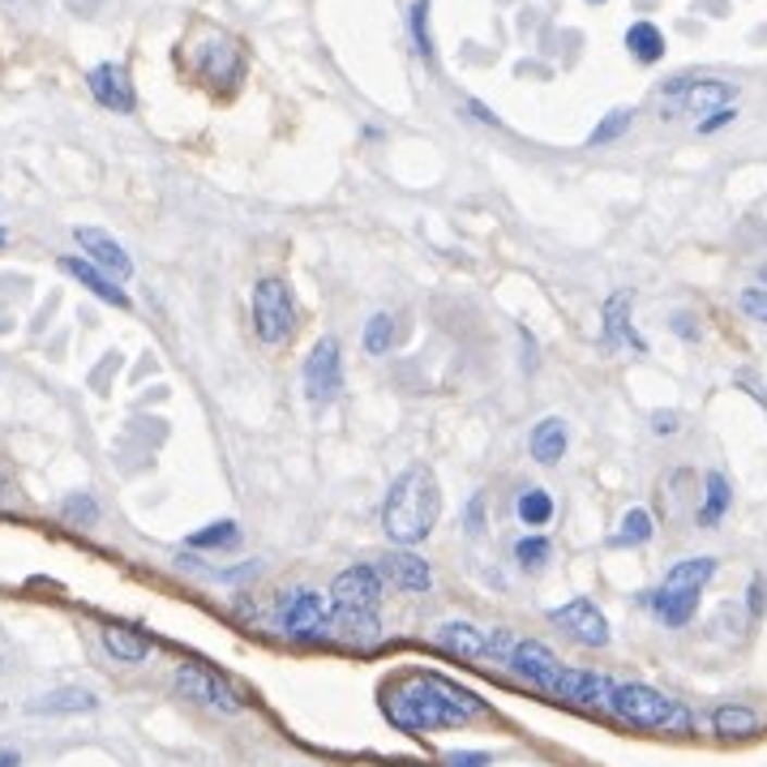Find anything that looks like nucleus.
Returning a JSON list of instances; mask_svg holds the SVG:
<instances>
[{
  "instance_id": "nucleus-1",
  "label": "nucleus",
  "mask_w": 767,
  "mask_h": 767,
  "mask_svg": "<svg viewBox=\"0 0 767 767\" xmlns=\"http://www.w3.org/2000/svg\"><path fill=\"white\" fill-rule=\"evenodd\" d=\"M386 716L408 733H429V729H459L485 716V703L437 673H412L386 691Z\"/></svg>"
},
{
  "instance_id": "nucleus-2",
  "label": "nucleus",
  "mask_w": 767,
  "mask_h": 767,
  "mask_svg": "<svg viewBox=\"0 0 767 767\" xmlns=\"http://www.w3.org/2000/svg\"><path fill=\"white\" fill-rule=\"evenodd\" d=\"M437 515H442L437 477L417 463V468H408V472L391 485V493H386V502H382V532H386L395 545L412 549V545H420V541L437 528Z\"/></svg>"
},
{
  "instance_id": "nucleus-3",
  "label": "nucleus",
  "mask_w": 767,
  "mask_h": 767,
  "mask_svg": "<svg viewBox=\"0 0 767 767\" xmlns=\"http://www.w3.org/2000/svg\"><path fill=\"white\" fill-rule=\"evenodd\" d=\"M712 574H716V558H682L665 574V583L643 601L665 627H691V618L698 614V596L712 583Z\"/></svg>"
},
{
  "instance_id": "nucleus-4",
  "label": "nucleus",
  "mask_w": 767,
  "mask_h": 767,
  "mask_svg": "<svg viewBox=\"0 0 767 767\" xmlns=\"http://www.w3.org/2000/svg\"><path fill=\"white\" fill-rule=\"evenodd\" d=\"M609 712H614L622 725H634V729L691 733V712H686L678 698L660 695V691H652V686H643V682H622V686H614Z\"/></svg>"
},
{
  "instance_id": "nucleus-5",
  "label": "nucleus",
  "mask_w": 767,
  "mask_h": 767,
  "mask_svg": "<svg viewBox=\"0 0 767 767\" xmlns=\"http://www.w3.org/2000/svg\"><path fill=\"white\" fill-rule=\"evenodd\" d=\"M275 622L296 643H318L331 634V601L313 587H292L275 601Z\"/></svg>"
},
{
  "instance_id": "nucleus-6",
  "label": "nucleus",
  "mask_w": 767,
  "mask_h": 767,
  "mask_svg": "<svg viewBox=\"0 0 767 767\" xmlns=\"http://www.w3.org/2000/svg\"><path fill=\"white\" fill-rule=\"evenodd\" d=\"M253 331L267 348H280L296 335V300L283 280H262L253 287Z\"/></svg>"
},
{
  "instance_id": "nucleus-7",
  "label": "nucleus",
  "mask_w": 767,
  "mask_h": 767,
  "mask_svg": "<svg viewBox=\"0 0 767 767\" xmlns=\"http://www.w3.org/2000/svg\"><path fill=\"white\" fill-rule=\"evenodd\" d=\"M344 391V356H339V339L335 335H322L309 360H305V399L313 408H326L335 404Z\"/></svg>"
},
{
  "instance_id": "nucleus-8",
  "label": "nucleus",
  "mask_w": 767,
  "mask_h": 767,
  "mask_svg": "<svg viewBox=\"0 0 767 767\" xmlns=\"http://www.w3.org/2000/svg\"><path fill=\"white\" fill-rule=\"evenodd\" d=\"M382 605V574L378 566H348L335 574L331 583V609H360V614H378Z\"/></svg>"
},
{
  "instance_id": "nucleus-9",
  "label": "nucleus",
  "mask_w": 767,
  "mask_h": 767,
  "mask_svg": "<svg viewBox=\"0 0 767 767\" xmlns=\"http://www.w3.org/2000/svg\"><path fill=\"white\" fill-rule=\"evenodd\" d=\"M549 622L566 630L579 647H605L609 643V622L587 596H574V601H566L558 609H549Z\"/></svg>"
},
{
  "instance_id": "nucleus-10",
  "label": "nucleus",
  "mask_w": 767,
  "mask_h": 767,
  "mask_svg": "<svg viewBox=\"0 0 767 767\" xmlns=\"http://www.w3.org/2000/svg\"><path fill=\"white\" fill-rule=\"evenodd\" d=\"M172 682H176L181 695L202 703V707H219V712H240V707H245L227 678H219V673H210V669H198V665H181Z\"/></svg>"
},
{
  "instance_id": "nucleus-11",
  "label": "nucleus",
  "mask_w": 767,
  "mask_h": 767,
  "mask_svg": "<svg viewBox=\"0 0 767 767\" xmlns=\"http://www.w3.org/2000/svg\"><path fill=\"white\" fill-rule=\"evenodd\" d=\"M523 682H532L536 691H558L561 682V660L541 643V639H519L515 643V652H510V660H506Z\"/></svg>"
},
{
  "instance_id": "nucleus-12",
  "label": "nucleus",
  "mask_w": 767,
  "mask_h": 767,
  "mask_svg": "<svg viewBox=\"0 0 767 767\" xmlns=\"http://www.w3.org/2000/svg\"><path fill=\"white\" fill-rule=\"evenodd\" d=\"M73 240L82 245V258L95 262L103 275H112L116 283H125L134 275V262L125 253V245L116 236H108L103 227H73Z\"/></svg>"
},
{
  "instance_id": "nucleus-13",
  "label": "nucleus",
  "mask_w": 767,
  "mask_h": 767,
  "mask_svg": "<svg viewBox=\"0 0 767 767\" xmlns=\"http://www.w3.org/2000/svg\"><path fill=\"white\" fill-rule=\"evenodd\" d=\"M198 73L210 86H236L245 77V52L232 35H214L198 48Z\"/></svg>"
},
{
  "instance_id": "nucleus-14",
  "label": "nucleus",
  "mask_w": 767,
  "mask_h": 767,
  "mask_svg": "<svg viewBox=\"0 0 767 767\" xmlns=\"http://www.w3.org/2000/svg\"><path fill=\"white\" fill-rule=\"evenodd\" d=\"M86 86H90V95H95V103L99 108H108V112H121V116H129L134 108H138V95H134V82H129V70L125 65H95V70L86 73Z\"/></svg>"
},
{
  "instance_id": "nucleus-15",
  "label": "nucleus",
  "mask_w": 767,
  "mask_h": 767,
  "mask_svg": "<svg viewBox=\"0 0 767 767\" xmlns=\"http://www.w3.org/2000/svg\"><path fill=\"white\" fill-rule=\"evenodd\" d=\"M614 686L605 673H592V669H561V682L554 695L574 703V707H601L609 712V698H614Z\"/></svg>"
},
{
  "instance_id": "nucleus-16",
  "label": "nucleus",
  "mask_w": 767,
  "mask_h": 767,
  "mask_svg": "<svg viewBox=\"0 0 767 767\" xmlns=\"http://www.w3.org/2000/svg\"><path fill=\"white\" fill-rule=\"evenodd\" d=\"M378 574H382V583H391V587H399V592H429V587H433L429 561L417 558L412 549L386 554V558L378 561Z\"/></svg>"
},
{
  "instance_id": "nucleus-17",
  "label": "nucleus",
  "mask_w": 767,
  "mask_h": 767,
  "mask_svg": "<svg viewBox=\"0 0 767 767\" xmlns=\"http://www.w3.org/2000/svg\"><path fill=\"white\" fill-rule=\"evenodd\" d=\"M61 271H65L70 280L82 283L90 296H99V300H108V305H116V309H129V292L112 280V275H103L95 262H86V258H77V253H65V258H61Z\"/></svg>"
},
{
  "instance_id": "nucleus-18",
  "label": "nucleus",
  "mask_w": 767,
  "mask_h": 767,
  "mask_svg": "<svg viewBox=\"0 0 767 767\" xmlns=\"http://www.w3.org/2000/svg\"><path fill=\"white\" fill-rule=\"evenodd\" d=\"M630 309H634V296H630V292H614V296L605 300V348L647 351L643 335H639L634 322H630Z\"/></svg>"
},
{
  "instance_id": "nucleus-19",
  "label": "nucleus",
  "mask_w": 767,
  "mask_h": 767,
  "mask_svg": "<svg viewBox=\"0 0 767 767\" xmlns=\"http://www.w3.org/2000/svg\"><path fill=\"white\" fill-rule=\"evenodd\" d=\"M433 639H437V647L450 652V656H463V660H493V652H488V630L472 627V622H442Z\"/></svg>"
},
{
  "instance_id": "nucleus-20",
  "label": "nucleus",
  "mask_w": 767,
  "mask_h": 767,
  "mask_svg": "<svg viewBox=\"0 0 767 767\" xmlns=\"http://www.w3.org/2000/svg\"><path fill=\"white\" fill-rule=\"evenodd\" d=\"M738 99V82H725V77H695L691 82V90L678 99L686 112H698V116H707V112H716V108H729Z\"/></svg>"
},
{
  "instance_id": "nucleus-21",
  "label": "nucleus",
  "mask_w": 767,
  "mask_h": 767,
  "mask_svg": "<svg viewBox=\"0 0 767 767\" xmlns=\"http://www.w3.org/2000/svg\"><path fill=\"white\" fill-rule=\"evenodd\" d=\"M331 634L348 639L356 647H373L382 639L378 614H360V609H331Z\"/></svg>"
},
{
  "instance_id": "nucleus-22",
  "label": "nucleus",
  "mask_w": 767,
  "mask_h": 767,
  "mask_svg": "<svg viewBox=\"0 0 767 767\" xmlns=\"http://www.w3.org/2000/svg\"><path fill=\"white\" fill-rule=\"evenodd\" d=\"M528 446H532V459H536V463H558L561 455H566V446H570V429H566V420L545 417L536 429H532Z\"/></svg>"
},
{
  "instance_id": "nucleus-23",
  "label": "nucleus",
  "mask_w": 767,
  "mask_h": 767,
  "mask_svg": "<svg viewBox=\"0 0 767 767\" xmlns=\"http://www.w3.org/2000/svg\"><path fill=\"white\" fill-rule=\"evenodd\" d=\"M729 506H733V488L725 481V472H707L703 477V502H698L695 510L698 528H716L729 515Z\"/></svg>"
},
{
  "instance_id": "nucleus-24",
  "label": "nucleus",
  "mask_w": 767,
  "mask_h": 767,
  "mask_svg": "<svg viewBox=\"0 0 767 767\" xmlns=\"http://www.w3.org/2000/svg\"><path fill=\"white\" fill-rule=\"evenodd\" d=\"M99 643L108 656H116L121 665H141L150 656V643L141 639L138 630H125V627H103L99 630Z\"/></svg>"
},
{
  "instance_id": "nucleus-25",
  "label": "nucleus",
  "mask_w": 767,
  "mask_h": 767,
  "mask_svg": "<svg viewBox=\"0 0 767 767\" xmlns=\"http://www.w3.org/2000/svg\"><path fill=\"white\" fill-rule=\"evenodd\" d=\"M627 48L639 65H656V61H665V35H660L656 22H630Z\"/></svg>"
},
{
  "instance_id": "nucleus-26",
  "label": "nucleus",
  "mask_w": 767,
  "mask_h": 767,
  "mask_svg": "<svg viewBox=\"0 0 767 767\" xmlns=\"http://www.w3.org/2000/svg\"><path fill=\"white\" fill-rule=\"evenodd\" d=\"M712 729H716L720 738H751V733L759 729V716H755V707H746V703H720V707L712 712Z\"/></svg>"
},
{
  "instance_id": "nucleus-27",
  "label": "nucleus",
  "mask_w": 767,
  "mask_h": 767,
  "mask_svg": "<svg viewBox=\"0 0 767 767\" xmlns=\"http://www.w3.org/2000/svg\"><path fill=\"white\" fill-rule=\"evenodd\" d=\"M515 515H519L523 528H545V523L554 519V497H549V488H541V485L523 488L519 502H515Z\"/></svg>"
},
{
  "instance_id": "nucleus-28",
  "label": "nucleus",
  "mask_w": 767,
  "mask_h": 767,
  "mask_svg": "<svg viewBox=\"0 0 767 767\" xmlns=\"http://www.w3.org/2000/svg\"><path fill=\"white\" fill-rule=\"evenodd\" d=\"M656 536V523H652V515L643 510V506H634L622 515V523H618V532H614V545L618 549H639V545H647Z\"/></svg>"
},
{
  "instance_id": "nucleus-29",
  "label": "nucleus",
  "mask_w": 767,
  "mask_h": 767,
  "mask_svg": "<svg viewBox=\"0 0 767 767\" xmlns=\"http://www.w3.org/2000/svg\"><path fill=\"white\" fill-rule=\"evenodd\" d=\"M99 707V698L90 695V691H77V686H65V691H52V695L35 698L30 703V712H48V716H57V712H95Z\"/></svg>"
},
{
  "instance_id": "nucleus-30",
  "label": "nucleus",
  "mask_w": 767,
  "mask_h": 767,
  "mask_svg": "<svg viewBox=\"0 0 767 767\" xmlns=\"http://www.w3.org/2000/svg\"><path fill=\"white\" fill-rule=\"evenodd\" d=\"M429 9H433V0H412V9H408V30H412V48H417L420 61H433V57H437L433 30H429Z\"/></svg>"
},
{
  "instance_id": "nucleus-31",
  "label": "nucleus",
  "mask_w": 767,
  "mask_h": 767,
  "mask_svg": "<svg viewBox=\"0 0 767 767\" xmlns=\"http://www.w3.org/2000/svg\"><path fill=\"white\" fill-rule=\"evenodd\" d=\"M236 545H240L236 519H219V523H210V528L189 536V549H236Z\"/></svg>"
},
{
  "instance_id": "nucleus-32",
  "label": "nucleus",
  "mask_w": 767,
  "mask_h": 767,
  "mask_svg": "<svg viewBox=\"0 0 767 767\" xmlns=\"http://www.w3.org/2000/svg\"><path fill=\"white\" fill-rule=\"evenodd\" d=\"M630 125H634V108H614V112L587 134V146H609V141L622 138Z\"/></svg>"
},
{
  "instance_id": "nucleus-33",
  "label": "nucleus",
  "mask_w": 767,
  "mask_h": 767,
  "mask_svg": "<svg viewBox=\"0 0 767 767\" xmlns=\"http://www.w3.org/2000/svg\"><path fill=\"white\" fill-rule=\"evenodd\" d=\"M395 344V318L391 313H373L369 326H364V351L369 356H386Z\"/></svg>"
},
{
  "instance_id": "nucleus-34",
  "label": "nucleus",
  "mask_w": 767,
  "mask_h": 767,
  "mask_svg": "<svg viewBox=\"0 0 767 767\" xmlns=\"http://www.w3.org/2000/svg\"><path fill=\"white\" fill-rule=\"evenodd\" d=\"M549 558H554L549 536H519V541H515V561H519L523 570H541Z\"/></svg>"
},
{
  "instance_id": "nucleus-35",
  "label": "nucleus",
  "mask_w": 767,
  "mask_h": 767,
  "mask_svg": "<svg viewBox=\"0 0 767 767\" xmlns=\"http://www.w3.org/2000/svg\"><path fill=\"white\" fill-rule=\"evenodd\" d=\"M738 305H742V313H746L751 322H764L767 326V287H742Z\"/></svg>"
},
{
  "instance_id": "nucleus-36",
  "label": "nucleus",
  "mask_w": 767,
  "mask_h": 767,
  "mask_svg": "<svg viewBox=\"0 0 767 767\" xmlns=\"http://www.w3.org/2000/svg\"><path fill=\"white\" fill-rule=\"evenodd\" d=\"M65 519H73V523H95V519H99L95 497H90V493H73L70 502H65Z\"/></svg>"
},
{
  "instance_id": "nucleus-37",
  "label": "nucleus",
  "mask_w": 767,
  "mask_h": 767,
  "mask_svg": "<svg viewBox=\"0 0 767 767\" xmlns=\"http://www.w3.org/2000/svg\"><path fill=\"white\" fill-rule=\"evenodd\" d=\"M738 121V108L729 103V108H716V112H707V121H698L695 129L703 134V138H712V134H720L725 125H733Z\"/></svg>"
},
{
  "instance_id": "nucleus-38",
  "label": "nucleus",
  "mask_w": 767,
  "mask_h": 767,
  "mask_svg": "<svg viewBox=\"0 0 767 767\" xmlns=\"http://www.w3.org/2000/svg\"><path fill=\"white\" fill-rule=\"evenodd\" d=\"M678 429H682V412H652V433L673 437Z\"/></svg>"
},
{
  "instance_id": "nucleus-39",
  "label": "nucleus",
  "mask_w": 767,
  "mask_h": 767,
  "mask_svg": "<svg viewBox=\"0 0 767 767\" xmlns=\"http://www.w3.org/2000/svg\"><path fill=\"white\" fill-rule=\"evenodd\" d=\"M764 609H767V583L764 574H755L751 579V618H764Z\"/></svg>"
},
{
  "instance_id": "nucleus-40",
  "label": "nucleus",
  "mask_w": 767,
  "mask_h": 767,
  "mask_svg": "<svg viewBox=\"0 0 767 767\" xmlns=\"http://www.w3.org/2000/svg\"><path fill=\"white\" fill-rule=\"evenodd\" d=\"M446 767H488V755L485 751H455Z\"/></svg>"
},
{
  "instance_id": "nucleus-41",
  "label": "nucleus",
  "mask_w": 767,
  "mask_h": 767,
  "mask_svg": "<svg viewBox=\"0 0 767 767\" xmlns=\"http://www.w3.org/2000/svg\"><path fill=\"white\" fill-rule=\"evenodd\" d=\"M673 335H678V339H686V344H695L698 339L695 318H691V313H673Z\"/></svg>"
},
{
  "instance_id": "nucleus-42",
  "label": "nucleus",
  "mask_w": 767,
  "mask_h": 767,
  "mask_svg": "<svg viewBox=\"0 0 767 767\" xmlns=\"http://www.w3.org/2000/svg\"><path fill=\"white\" fill-rule=\"evenodd\" d=\"M481 510H485V497L477 493L472 506H468V532H481Z\"/></svg>"
},
{
  "instance_id": "nucleus-43",
  "label": "nucleus",
  "mask_w": 767,
  "mask_h": 767,
  "mask_svg": "<svg viewBox=\"0 0 767 767\" xmlns=\"http://www.w3.org/2000/svg\"><path fill=\"white\" fill-rule=\"evenodd\" d=\"M468 108H472V112H477V121H481V125H502V121H497V116H493V112H488L485 103H477V99H472V103H468Z\"/></svg>"
},
{
  "instance_id": "nucleus-44",
  "label": "nucleus",
  "mask_w": 767,
  "mask_h": 767,
  "mask_svg": "<svg viewBox=\"0 0 767 767\" xmlns=\"http://www.w3.org/2000/svg\"><path fill=\"white\" fill-rule=\"evenodd\" d=\"M13 497H17V488H13V481H9L4 472H0V506H9Z\"/></svg>"
},
{
  "instance_id": "nucleus-45",
  "label": "nucleus",
  "mask_w": 767,
  "mask_h": 767,
  "mask_svg": "<svg viewBox=\"0 0 767 767\" xmlns=\"http://www.w3.org/2000/svg\"><path fill=\"white\" fill-rule=\"evenodd\" d=\"M0 767H22V755L17 751H0Z\"/></svg>"
},
{
  "instance_id": "nucleus-46",
  "label": "nucleus",
  "mask_w": 767,
  "mask_h": 767,
  "mask_svg": "<svg viewBox=\"0 0 767 767\" xmlns=\"http://www.w3.org/2000/svg\"><path fill=\"white\" fill-rule=\"evenodd\" d=\"M4 245H9V232H4V227H0V249H4Z\"/></svg>"
}]
</instances>
